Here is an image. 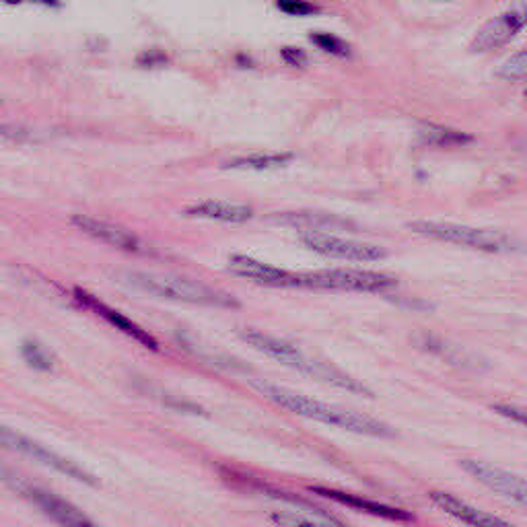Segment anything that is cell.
<instances>
[{
	"instance_id": "obj_25",
	"label": "cell",
	"mask_w": 527,
	"mask_h": 527,
	"mask_svg": "<svg viewBox=\"0 0 527 527\" xmlns=\"http://www.w3.org/2000/svg\"><path fill=\"white\" fill-rule=\"evenodd\" d=\"M493 410H495V412H499L501 416H505V418L513 420V423L527 427V410H525V408L511 406V404H495V406H493Z\"/></svg>"
},
{
	"instance_id": "obj_9",
	"label": "cell",
	"mask_w": 527,
	"mask_h": 527,
	"mask_svg": "<svg viewBox=\"0 0 527 527\" xmlns=\"http://www.w3.org/2000/svg\"><path fill=\"white\" fill-rule=\"evenodd\" d=\"M0 441H3L5 447L15 449V451H21V453L29 455V458H33L35 462H42L44 466L54 468L56 472L64 474L66 478H73V480L83 482V484H89V486H97L95 478L89 472H85L83 468H79L75 462H70V460L62 458V455L46 449L44 445L35 443L31 439H27V437L11 431L9 427H5L3 431H0Z\"/></svg>"
},
{
	"instance_id": "obj_6",
	"label": "cell",
	"mask_w": 527,
	"mask_h": 527,
	"mask_svg": "<svg viewBox=\"0 0 527 527\" xmlns=\"http://www.w3.org/2000/svg\"><path fill=\"white\" fill-rule=\"evenodd\" d=\"M525 25H527V0H513L511 7L505 13L493 17L480 27V31L474 35L470 48L472 52L478 54L495 52L507 46Z\"/></svg>"
},
{
	"instance_id": "obj_7",
	"label": "cell",
	"mask_w": 527,
	"mask_h": 527,
	"mask_svg": "<svg viewBox=\"0 0 527 527\" xmlns=\"http://www.w3.org/2000/svg\"><path fill=\"white\" fill-rule=\"evenodd\" d=\"M460 466L476 482H480L488 490H493L495 495L527 511V480L525 478L509 470H503L499 466L488 464V462H480V460H462Z\"/></svg>"
},
{
	"instance_id": "obj_30",
	"label": "cell",
	"mask_w": 527,
	"mask_h": 527,
	"mask_svg": "<svg viewBox=\"0 0 527 527\" xmlns=\"http://www.w3.org/2000/svg\"><path fill=\"white\" fill-rule=\"evenodd\" d=\"M525 99H527V89H525Z\"/></svg>"
},
{
	"instance_id": "obj_29",
	"label": "cell",
	"mask_w": 527,
	"mask_h": 527,
	"mask_svg": "<svg viewBox=\"0 0 527 527\" xmlns=\"http://www.w3.org/2000/svg\"><path fill=\"white\" fill-rule=\"evenodd\" d=\"M5 3H19V0H5Z\"/></svg>"
},
{
	"instance_id": "obj_11",
	"label": "cell",
	"mask_w": 527,
	"mask_h": 527,
	"mask_svg": "<svg viewBox=\"0 0 527 527\" xmlns=\"http://www.w3.org/2000/svg\"><path fill=\"white\" fill-rule=\"evenodd\" d=\"M229 270L241 278L252 280L256 285L276 287V289H301V272L276 268L243 254H233L229 258Z\"/></svg>"
},
{
	"instance_id": "obj_20",
	"label": "cell",
	"mask_w": 527,
	"mask_h": 527,
	"mask_svg": "<svg viewBox=\"0 0 527 527\" xmlns=\"http://www.w3.org/2000/svg\"><path fill=\"white\" fill-rule=\"evenodd\" d=\"M270 521L276 525H340L338 519L320 513L313 515H303L297 511H278L270 515Z\"/></svg>"
},
{
	"instance_id": "obj_19",
	"label": "cell",
	"mask_w": 527,
	"mask_h": 527,
	"mask_svg": "<svg viewBox=\"0 0 527 527\" xmlns=\"http://www.w3.org/2000/svg\"><path fill=\"white\" fill-rule=\"evenodd\" d=\"M293 159L291 153H272V155H250V157H239L229 161L227 169H239V171H268L278 169L287 165Z\"/></svg>"
},
{
	"instance_id": "obj_2",
	"label": "cell",
	"mask_w": 527,
	"mask_h": 527,
	"mask_svg": "<svg viewBox=\"0 0 527 527\" xmlns=\"http://www.w3.org/2000/svg\"><path fill=\"white\" fill-rule=\"evenodd\" d=\"M241 338L248 342L252 348L260 350V353H264L266 357L278 361L280 365L285 367H291L303 375H309L313 379L318 381H324L328 385H332V388H338V390H344L348 394H359V396H367L371 398L373 392L367 388V385H363L361 381L353 379L350 375H346L344 371L336 369L334 365H328L320 359H313L305 353H301V350L287 342V340H280L276 336H270L266 332H260V330H241Z\"/></svg>"
},
{
	"instance_id": "obj_26",
	"label": "cell",
	"mask_w": 527,
	"mask_h": 527,
	"mask_svg": "<svg viewBox=\"0 0 527 527\" xmlns=\"http://www.w3.org/2000/svg\"><path fill=\"white\" fill-rule=\"evenodd\" d=\"M280 54H283L285 62L291 64V66H303L307 62V54L303 50H299V48H283V52H280Z\"/></svg>"
},
{
	"instance_id": "obj_13",
	"label": "cell",
	"mask_w": 527,
	"mask_h": 527,
	"mask_svg": "<svg viewBox=\"0 0 527 527\" xmlns=\"http://www.w3.org/2000/svg\"><path fill=\"white\" fill-rule=\"evenodd\" d=\"M429 497H431V501L441 511H445L447 515H451L453 519H458L462 523L476 525V527H501V525H509L507 519L495 517V515H490L486 511H480L478 507H474V505L458 499L455 495L445 493V490H431Z\"/></svg>"
},
{
	"instance_id": "obj_16",
	"label": "cell",
	"mask_w": 527,
	"mask_h": 527,
	"mask_svg": "<svg viewBox=\"0 0 527 527\" xmlns=\"http://www.w3.org/2000/svg\"><path fill=\"white\" fill-rule=\"evenodd\" d=\"M311 493L315 495H322L326 499H332L340 505H346V507H353L357 511H365V513H371V515H377V517H383V519H390V521H412L414 517L402 509H394V507H388V505H381V503H373V501H367L363 497H357V495H350V493H342V490H334V488H311Z\"/></svg>"
},
{
	"instance_id": "obj_12",
	"label": "cell",
	"mask_w": 527,
	"mask_h": 527,
	"mask_svg": "<svg viewBox=\"0 0 527 527\" xmlns=\"http://www.w3.org/2000/svg\"><path fill=\"white\" fill-rule=\"evenodd\" d=\"M73 225L79 231H83L85 235L112 245V248H118L124 252H134V254L140 252V241L130 231H126L124 227H118L114 223L101 221V219H95L89 215H73Z\"/></svg>"
},
{
	"instance_id": "obj_10",
	"label": "cell",
	"mask_w": 527,
	"mask_h": 527,
	"mask_svg": "<svg viewBox=\"0 0 527 527\" xmlns=\"http://www.w3.org/2000/svg\"><path fill=\"white\" fill-rule=\"evenodd\" d=\"M5 482L9 486H13L15 490H19V493L29 499L35 507H40L50 519H54L56 523L60 525H70V527H79V525H93L91 519H87L77 507H73L70 503H66L64 499L48 493V490H42L38 486H31V484H25L17 478H11V474L5 470Z\"/></svg>"
},
{
	"instance_id": "obj_23",
	"label": "cell",
	"mask_w": 527,
	"mask_h": 527,
	"mask_svg": "<svg viewBox=\"0 0 527 527\" xmlns=\"http://www.w3.org/2000/svg\"><path fill=\"white\" fill-rule=\"evenodd\" d=\"M311 42L332 56L346 58L350 54L348 44L342 42L340 38H336V35H332V33H311Z\"/></svg>"
},
{
	"instance_id": "obj_27",
	"label": "cell",
	"mask_w": 527,
	"mask_h": 527,
	"mask_svg": "<svg viewBox=\"0 0 527 527\" xmlns=\"http://www.w3.org/2000/svg\"><path fill=\"white\" fill-rule=\"evenodd\" d=\"M140 64H145V66H155V64H163L167 62V56L161 54V52H149V54H143L138 58Z\"/></svg>"
},
{
	"instance_id": "obj_1",
	"label": "cell",
	"mask_w": 527,
	"mask_h": 527,
	"mask_svg": "<svg viewBox=\"0 0 527 527\" xmlns=\"http://www.w3.org/2000/svg\"><path fill=\"white\" fill-rule=\"evenodd\" d=\"M256 388L274 404H278L280 408H285L293 414L311 418V420H318V423L324 425H332L350 433H357V435H365V437H377V439H388L394 437V431L381 423V420H375L371 416L353 412V410H346L334 404H326L320 400H313L309 396L297 394L293 390L287 388H280V385H270V383H258Z\"/></svg>"
},
{
	"instance_id": "obj_15",
	"label": "cell",
	"mask_w": 527,
	"mask_h": 527,
	"mask_svg": "<svg viewBox=\"0 0 527 527\" xmlns=\"http://www.w3.org/2000/svg\"><path fill=\"white\" fill-rule=\"evenodd\" d=\"M184 215L190 217V219H206V221L241 225V223H248L254 217V210L250 206H245V204L208 200V202H200V204L188 206L184 210Z\"/></svg>"
},
{
	"instance_id": "obj_17",
	"label": "cell",
	"mask_w": 527,
	"mask_h": 527,
	"mask_svg": "<svg viewBox=\"0 0 527 527\" xmlns=\"http://www.w3.org/2000/svg\"><path fill=\"white\" fill-rule=\"evenodd\" d=\"M274 221L280 225L295 227V229H305L307 233L355 229V223L340 219L338 215H324V213H283V215L274 217Z\"/></svg>"
},
{
	"instance_id": "obj_4",
	"label": "cell",
	"mask_w": 527,
	"mask_h": 527,
	"mask_svg": "<svg viewBox=\"0 0 527 527\" xmlns=\"http://www.w3.org/2000/svg\"><path fill=\"white\" fill-rule=\"evenodd\" d=\"M408 227L416 235L451 245H460V248H468L484 254H517L523 250L519 239L497 229H478V227L445 223V221H414Z\"/></svg>"
},
{
	"instance_id": "obj_21",
	"label": "cell",
	"mask_w": 527,
	"mask_h": 527,
	"mask_svg": "<svg viewBox=\"0 0 527 527\" xmlns=\"http://www.w3.org/2000/svg\"><path fill=\"white\" fill-rule=\"evenodd\" d=\"M503 81H509V83H515V81H521V79H527V48H523L521 52L513 54L497 73Z\"/></svg>"
},
{
	"instance_id": "obj_14",
	"label": "cell",
	"mask_w": 527,
	"mask_h": 527,
	"mask_svg": "<svg viewBox=\"0 0 527 527\" xmlns=\"http://www.w3.org/2000/svg\"><path fill=\"white\" fill-rule=\"evenodd\" d=\"M75 297H77V301H81L85 307L93 309V311L99 315V318H103V320L108 322L110 326H114L116 330L124 332L126 336H130V338L136 340L138 344H143V346H147V348H151V350H157V348H159L157 340H155L147 330H143L138 324H134L132 320H128L124 313H120V311L108 307L105 303H101L97 297H93V295H89V293H85V291H81V289H75Z\"/></svg>"
},
{
	"instance_id": "obj_3",
	"label": "cell",
	"mask_w": 527,
	"mask_h": 527,
	"mask_svg": "<svg viewBox=\"0 0 527 527\" xmlns=\"http://www.w3.org/2000/svg\"><path fill=\"white\" fill-rule=\"evenodd\" d=\"M122 280L126 285L143 291L147 295L175 301V303H190V305H206V307H237L239 301L208 285L198 283V280L173 274H157V272H124Z\"/></svg>"
},
{
	"instance_id": "obj_5",
	"label": "cell",
	"mask_w": 527,
	"mask_h": 527,
	"mask_svg": "<svg viewBox=\"0 0 527 527\" xmlns=\"http://www.w3.org/2000/svg\"><path fill=\"white\" fill-rule=\"evenodd\" d=\"M396 287V278L385 272L332 268L318 272H301V289L318 291H357V293H385Z\"/></svg>"
},
{
	"instance_id": "obj_22",
	"label": "cell",
	"mask_w": 527,
	"mask_h": 527,
	"mask_svg": "<svg viewBox=\"0 0 527 527\" xmlns=\"http://www.w3.org/2000/svg\"><path fill=\"white\" fill-rule=\"evenodd\" d=\"M21 353H23V359L29 367L33 369H38V371H50L52 369V359L50 355L46 353V350L38 344V342H33V340H25L23 342V348H21Z\"/></svg>"
},
{
	"instance_id": "obj_28",
	"label": "cell",
	"mask_w": 527,
	"mask_h": 527,
	"mask_svg": "<svg viewBox=\"0 0 527 527\" xmlns=\"http://www.w3.org/2000/svg\"><path fill=\"white\" fill-rule=\"evenodd\" d=\"M40 3H46V5H58L56 0H40Z\"/></svg>"
},
{
	"instance_id": "obj_18",
	"label": "cell",
	"mask_w": 527,
	"mask_h": 527,
	"mask_svg": "<svg viewBox=\"0 0 527 527\" xmlns=\"http://www.w3.org/2000/svg\"><path fill=\"white\" fill-rule=\"evenodd\" d=\"M420 140L429 147H439V149H451V147H464L472 143V136L460 130H451L439 124H423L418 130Z\"/></svg>"
},
{
	"instance_id": "obj_24",
	"label": "cell",
	"mask_w": 527,
	"mask_h": 527,
	"mask_svg": "<svg viewBox=\"0 0 527 527\" xmlns=\"http://www.w3.org/2000/svg\"><path fill=\"white\" fill-rule=\"evenodd\" d=\"M276 5L280 11H285L289 15H299V17L318 13V7H313L311 3H307V0H276Z\"/></svg>"
},
{
	"instance_id": "obj_31",
	"label": "cell",
	"mask_w": 527,
	"mask_h": 527,
	"mask_svg": "<svg viewBox=\"0 0 527 527\" xmlns=\"http://www.w3.org/2000/svg\"><path fill=\"white\" fill-rule=\"evenodd\" d=\"M441 3H447V0H441Z\"/></svg>"
},
{
	"instance_id": "obj_8",
	"label": "cell",
	"mask_w": 527,
	"mask_h": 527,
	"mask_svg": "<svg viewBox=\"0 0 527 527\" xmlns=\"http://www.w3.org/2000/svg\"><path fill=\"white\" fill-rule=\"evenodd\" d=\"M301 243L315 254L346 262H379L388 256V252L379 245L350 241L328 233H305L301 235Z\"/></svg>"
}]
</instances>
